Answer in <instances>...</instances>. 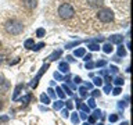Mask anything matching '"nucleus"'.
Listing matches in <instances>:
<instances>
[{
    "mask_svg": "<svg viewBox=\"0 0 133 125\" xmlns=\"http://www.w3.org/2000/svg\"><path fill=\"white\" fill-rule=\"evenodd\" d=\"M4 28H6L7 33H10V35H19L24 31V25L18 20H8L6 25H4Z\"/></svg>",
    "mask_w": 133,
    "mask_h": 125,
    "instance_id": "nucleus-1",
    "label": "nucleus"
},
{
    "mask_svg": "<svg viewBox=\"0 0 133 125\" xmlns=\"http://www.w3.org/2000/svg\"><path fill=\"white\" fill-rule=\"evenodd\" d=\"M58 15H60L62 20H69L75 15V10L69 3H64L58 7Z\"/></svg>",
    "mask_w": 133,
    "mask_h": 125,
    "instance_id": "nucleus-2",
    "label": "nucleus"
},
{
    "mask_svg": "<svg viewBox=\"0 0 133 125\" xmlns=\"http://www.w3.org/2000/svg\"><path fill=\"white\" fill-rule=\"evenodd\" d=\"M97 18L101 22H111L114 20V12L111 8H100L97 12Z\"/></svg>",
    "mask_w": 133,
    "mask_h": 125,
    "instance_id": "nucleus-3",
    "label": "nucleus"
},
{
    "mask_svg": "<svg viewBox=\"0 0 133 125\" xmlns=\"http://www.w3.org/2000/svg\"><path fill=\"white\" fill-rule=\"evenodd\" d=\"M49 67H50V64H49V63H46V64H43V67H42V68H40V71H39V72L36 74V77L33 78V81H32L31 83H29V86L35 89V88L37 86V83H39V79L42 78V75H43V74L46 72V71L49 70Z\"/></svg>",
    "mask_w": 133,
    "mask_h": 125,
    "instance_id": "nucleus-4",
    "label": "nucleus"
},
{
    "mask_svg": "<svg viewBox=\"0 0 133 125\" xmlns=\"http://www.w3.org/2000/svg\"><path fill=\"white\" fill-rule=\"evenodd\" d=\"M58 71L60 72H64V74H69V64L66 61H62L58 64Z\"/></svg>",
    "mask_w": 133,
    "mask_h": 125,
    "instance_id": "nucleus-5",
    "label": "nucleus"
},
{
    "mask_svg": "<svg viewBox=\"0 0 133 125\" xmlns=\"http://www.w3.org/2000/svg\"><path fill=\"white\" fill-rule=\"evenodd\" d=\"M110 40H111V43L122 45V42H123V36H122V35H112V36L110 38Z\"/></svg>",
    "mask_w": 133,
    "mask_h": 125,
    "instance_id": "nucleus-6",
    "label": "nucleus"
},
{
    "mask_svg": "<svg viewBox=\"0 0 133 125\" xmlns=\"http://www.w3.org/2000/svg\"><path fill=\"white\" fill-rule=\"evenodd\" d=\"M22 88H24V85L22 83H18V85L15 86V89H14V93H12V100H18V95L21 93V90H22Z\"/></svg>",
    "mask_w": 133,
    "mask_h": 125,
    "instance_id": "nucleus-7",
    "label": "nucleus"
},
{
    "mask_svg": "<svg viewBox=\"0 0 133 125\" xmlns=\"http://www.w3.org/2000/svg\"><path fill=\"white\" fill-rule=\"evenodd\" d=\"M61 54H62V50L58 49V50H56V52H53L51 54H50V56L47 57V60H49V61H56L57 58L61 56Z\"/></svg>",
    "mask_w": 133,
    "mask_h": 125,
    "instance_id": "nucleus-8",
    "label": "nucleus"
},
{
    "mask_svg": "<svg viewBox=\"0 0 133 125\" xmlns=\"http://www.w3.org/2000/svg\"><path fill=\"white\" fill-rule=\"evenodd\" d=\"M22 4L29 10H32L36 7V0H22Z\"/></svg>",
    "mask_w": 133,
    "mask_h": 125,
    "instance_id": "nucleus-9",
    "label": "nucleus"
},
{
    "mask_svg": "<svg viewBox=\"0 0 133 125\" xmlns=\"http://www.w3.org/2000/svg\"><path fill=\"white\" fill-rule=\"evenodd\" d=\"M76 107H78V108H81V110H82L83 113H89V107H87V104L82 103L81 100H78V103H76Z\"/></svg>",
    "mask_w": 133,
    "mask_h": 125,
    "instance_id": "nucleus-10",
    "label": "nucleus"
},
{
    "mask_svg": "<svg viewBox=\"0 0 133 125\" xmlns=\"http://www.w3.org/2000/svg\"><path fill=\"white\" fill-rule=\"evenodd\" d=\"M112 50H114V47H112V43H105V45L103 46V52L107 53V54L112 53Z\"/></svg>",
    "mask_w": 133,
    "mask_h": 125,
    "instance_id": "nucleus-11",
    "label": "nucleus"
},
{
    "mask_svg": "<svg viewBox=\"0 0 133 125\" xmlns=\"http://www.w3.org/2000/svg\"><path fill=\"white\" fill-rule=\"evenodd\" d=\"M85 54H86V50L83 49V47H81V49H76V50H75L74 56H76V57H83Z\"/></svg>",
    "mask_w": 133,
    "mask_h": 125,
    "instance_id": "nucleus-12",
    "label": "nucleus"
},
{
    "mask_svg": "<svg viewBox=\"0 0 133 125\" xmlns=\"http://www.w3.org/2000/svg\"><path fill=\"white\" fill-rule=\"evenodd\" d=\"M33 45H35V42H33L32 38H31V39H26L24 42V47H26V49H32Z\"/></svg>",
    "mask_w": 133,
    "mask_h": 125,
    "instance_id": "nucleus-13",
    "label": "nucleus"
},
{
    "mask_svg": "<svg viewBox=\"0 0 133 125\" xmlns=\"http://www.w3.org/2000/svg\"><path fill=\"white\" fill-rule=\"evenodd\" d=\"M53 107H54V110H61V108L64 107V102H62V100H57V102L53 104Z\"/></svg>",
    "mask_w": 133,
    "mask_h": 125,
    "instance_id": "nucleus-14",
    "label": "nucleus"
},
{
    "mask_svg": "<svg viewBox=\"0 0 133 125\" xmlns=\"http://www.w3.org/2000/svg\"><path fill=\"white\" fill-rule=\"evenodd\" d=\"M89 3H90L91 7H100V6H103V0H89Z\"/></svg>",
    "mask_w": 133,
    "mask_h": 125,
    "instance_id": "nucleus-15",
    "label": "nucleus"
},
{
    "mask_svg": "<svg viewBox=\"0 0 133 125\" xmlns=\"http://www.w3.org/2000/svg\"><path fill=\"white\" fill-rule=\"evenodd\" d=\"M126 56V50H125V47L122 45H119V47H118V57H125Z\"/></svg>",
    "mask_w": 133,
    "mask_h": 125,
    "instance_id": "nucleus-16",
    "label": "nucleus"
},
{
    "mask_svg": "<svg viewBox=\"0 0 133 125\" xmlns=\"http://www.w3.org/2000/svg\"><path fill=\"white\" fill-rule=\"evenodd\" d=\"M40 102L44 103V104H49V103H50V97H49V96L46 95V93H43V95L40 96Z\"/></svg>",
    "mask_w": 133,
    "mask_h": 125,
    "instance_id": "nucleus-17",
    "label": "nucleus"
},
{
    "mask_svg": "<svg viewBox=\"0 0 133 125\" xmlns=\"http://www.w3.org/2000/svg\"><path fill=\"white\" fill-rule=\"evenodd\" d=\"M44 35H46L44 28H37V31H36V36H37V38H43Z\"/></svg>",
    "mask_w": 133,
    "mask_h": 125,
    "instance_id": "nucleus-18",
    "label": "nucleus"
},
{
    "mask_svg": "<svg viewBox=\"0 0 133 125\" xmlns=\"http://www.w3.org/2000/svg\"><path fill=\"white\" fill-rule=\"evenodd\" d=\"M78 45H81V40H75V42H71V43H66L65 47L66 49H72V47H75V46H78Z\"/></svg>",
    "mask_w": 133,
    "mask_h": 125,
    "instance_id": "nucleus-19",
    "label": "nucleus"
},
{
    "mask_svg": "<svg viewBox=\"0 0 133 125\" xmlns=\"http://www.w3.org/2000/svg\"><path fill=\"white\" fill-rule=\"evenodd\" d=\"M42 47H44V42H40V43H37V45H33L32 50H35V52H39Z\"/></svg>",
    "mask_w": 133,
    "mask_h": 125,
    "instance_id": "nucleus-20",
    "label": "nucleus"
},
{
    "mask_svg": "<svg viewBox=\"0 0 133 125\" xmlns=\"http://www.w3.org/2000/svg\"><path fill=\"white\" fill-rule=\"evenodd\" d=\"M89 50L91 52H96V50H100V46L97 43H89Z\"/></svg>",
    "mask_w": 133,
    "mask_h": 125,
    "instance_id": "nucleus-21",
    "label": "nucleus"
},
{
    "mask_svg": "<svg viewBox=\"0 0 133 125\" xmlns=\"http://www.w3.org/2000/svg\"><path fill=\"white\" fill-rule=\"evenodd\" d=\"M56 92H57V95L60 96V99H64L65 97V93H64V90L61 89V86H58L57 89H56Z\"/></svg>",
    "mask_w": 133,
    "mask_h": 125,
    "instance_id": "nucleus-22",
    "label": "nucleus"
},
{
    "mask_svg": "<svg viewBox=\"0 0 133 125\" xmlns=\"http://www.w3.org/2000/svg\"><path fill=\"white\" fill-rule=\"evenodd\" d=\"M79 95H81V97H85V96L87 95V89H86L85 86L79 88Z\"/></svg>",
    "mask_w": 133,
    "mask_h": 125,
    "instance_id": "nucleus-23",
    "label": "nucleus"
},
{
    "mask_svg": "<svg viewBox=\"0 0 133 125\" xmlns=\"http://www.w3.org/2000/svg\"><path fill=\"white\" fill-rule=\"evenodd\" d=\"M31 99H32V95L28 93L26 96H25V97L21 99V103H29V102H31Z\"/></svg>",
    "mask_w": 133,
    "mask_h": 125,
    "instance_id": "nucleus-24",
    "label": "nucleus"
},
{
    "mask_svg": "<svg viewBox=\"0 0 133 125\" xmlns=\"http://www.w3.org/2000/svg\"><path fill=\"white\" fill-rule=\"evenodd\" d=\"M93 82H94V85H97V86H101L103 85V78H100V77H96L93 79Z\"/></svg>",
    "mask_w": 133,
    "mask_h": 125,
    "instance_id": "nucleus-25",
    "label": "nucleus"
},
{
    "mask_svg": "<svg viewBox=\"0 0 133 125\" xmlns=\"http://www.w3.org/2000/svg\"><path fill=\"white\" fill-rule=\"evenodd\" d=\"M71 121H72L74 124H78L79 121H81V118H79L78 114H72V115H71Z\"/></svg>",
    "mask_w": 133,
    "mask_h": 125,
    "instance_id": "nucleus-26",
    "label": "nucleus"
},
{
    "mask_svg": "<svg viewBox=\"0 0 133 125\" xmlns=\"http://www.w3.org/2000/svg\"><path fill=\"white\" fill-rule=\"evenodd\" d=\"M87 107H89V108H96V102H94L93 97L89 99V102H87Z\"/></svg>",
    "mask_w": 133,
    "mask_h": 125,
    "instance_id": "nucleus-27",
    "label": "nucleus"
},
{
    "mask_svg": "<svg viewBox=\"0 0 133 125\" xmlns=\"http://www.w3.org/2000/svg\"><path fill=\"white\" fill-rule=\"evenodd\" d=\"M118 118H119V117L116 115V114H111L110 117H108V120H110V122H116V121H118Z\"/></svg>",
    "mask_w": 133,
    "mask_h": 125,
    "instance_id": "nucleus-28",
    "label": "nucleus"
},
{
    "mask_svg": "<svg viewBox=\"0 0 133 125\" xmlns=\"http://www.w3.org/2000/svg\"><path fill=\"white\" fill-rule=\"evenodd\" d=\"M105 64H107V61H105V60H98L97 63H94V65H96V67H104Z\"/></svg>",
    "mask_w": 133,
    "mask_h": 125,
    "instance_id": "nucleus-29",
    "label": "nucleus"
},
{
    "mask_svg": "<svg viewBox=\"0 0 133 125\" xmlns=\"http://www.w3.org/2000/svg\"><path fill=\"white\" fill-rule=\"evenodd\" d=\"M114 83L116 86H121V85H123V78H116L115 81H114Z\"/></svg>",
    "mask_w": 133,
    "mask_h": 125,
    "instance_id": "nucleus-30",
    "label": "nucleus"
},
{
    "mask_svg": "<svg viewBox=\"0 0 133 125\" xmlns=\"http://www.w3.org/2000/svg\"><path fill=\"white\" fill-rule=\"evenodd\" d=\"M46 95H47L49 97H54V96H56V92H54L51 88H49V89H47V93H46Z\"/></svg>",
    "mask_w": 133,
    "mask_h": 125,
    "instance_id": "nucleus-31",
    "label": "nucleus"
},
{
    "mask_svg": "<svg viewBox=\"0 0 133 125\" xmlns=\"http://www.w3.org/2000/svg\"><path fill=\"white\" fill-rule=\"evenodd\" d=\"M94 63H91V61H87L86 63V70H91V68H94Z\"/></svg>",
    "mask_w": 133,
    "mask_h": 125,
    "instance_id": "nucleus-32",
    "label": "nucleus"
},
{
    "mask_svg": "<svg viewBox=\"0 0 133 125\" xmlns=\"http://www.w3.org/2000/svg\"><path fill=\"white\" fill-rule=\"evenodd\" d=\"M116 72H118V67L111 65V67H110V74H116Z\"/></svg>",
    "mask_w": 133,
    "mask_h": 125,
    "instance_id": "nucleus-33",
    "label": "nucleus"
},
{
    "mask_svg": "<svg viewBox=\"0 0 133 125\" xmlns=\"http://www.w3.org/2000/svg\"><path fill=\"white\" fill-rule=\"evenodd\" d=\"M64 104L66 106V110H71V108L74 107V104H72V102H71V100H68V102H66V103H64Z\"/></svg>",
    "mask_w": 133,
    "mask_h": 125,
    "instance_id": "nucleus-34",
    "label": "nucleus"
},
{
    "mask_svg": "<svg viewBox=\"0 0 133 125\" xmlns=\"http://www.w3.org/2000/svg\"><path fill=\"white\" fill-rule=\"evenodd\" d=\"M61 89H62V90H65V92H66V93H68V95H72V92H71V89H69V88H68V86H66V85H64V86H62V88H61Z\"/></svg>",
    "mask_w": 133,
    "mask_h": 125,
    "instance_id": "nucleus-35",
    "label": "nucleus"
},
{
    "mask_svg": "<svg viewBox=\"0 0 133 125\" xmlns=\"http://www.w3.org/2000/svg\"><path fill=\"white\" fill-rule=\"evenodd\" d=\"M93 115L96 117V118H98V117L101 115V111H100V110H97V108H94V113H93Z\"/></svg>",
    "mask_w": 133,
    "mask_h": 125,
    "instance_id": "nucleus-36",
    "label": "nucleus"
},
{
    "mask_svg": "<svg viewBox=\"0 0 133 125\" xmlns=\"http://www.w3.org/2000/svg\"><path fill=\"white\" fill-rule=\"evenodd\" d=\"M121 92H122V90H121V88H119V86H116L115 89H114V92H112V93H114L115 96H118V95L121 93Z\"/></svg>",
    "mask_w": 133,
    "mask_h": 125,
    "instance_id": "nucleus-37",
    "label": "nucleus"
},
{
    "mask_svg": "<svg viewBox=\"0 0 133 125\" xmlns=\"http://www.w3.org/2000/svg\"><path fill=\"white\" fill-rule=\"evenodd\" d=\"M90 58H91V54H90V53L83 56V60H85V61H90Z\"/></svg>",
    "mask_w": 133,
    "mask_h": 125,
    "instance_id": "nucleus-38",
    "label": "nucleus"
},
{
    "mask_svg": "<svg viewBox=\"0 0 133 125\" xmlns=\"http://www.w3.org/2000/svg\"><path fill=\"white\" fill-rule=\"evenodd\" d=\"M96 121H97V118H96L94 115H91V117H89V122H90V124H94Z\"/></svg>",
    "mask_w": 133,
    "mask_h": 125,
    "instance_id": "nucleus-39",
    "label": "nucleus"
},
{
    "mask_svg": "<svg viewBox=\"0 0 133 125\" xmlns=\"http://www.w3.org/2000/svg\"><path fill=\"white\" fill-rule=\"evenodd\" d=\"M61 114H62V117H65V118H66V117H69V111L68 110H62Z\"/></svg>",
    "mask_w": 133,
    "mask_h": 125,
    "instance_id": "nucleus-40",
    "label": "nucleus"
},
{
    "mask_svg": "<svg viewBox=\"0 0 133 125\" xmlns=\"http://www.w3.org/2000/svg\"><path fill=\"white\" fill-rule=\"evenodd\" d=\"M79 118H82V120H86L87 118V114H86V113H81V115H79Z\"/></svg>",
    "mask_w": 133,
    "mask_h": 125,
    "instance_id": "nucleus-41",
    "label": "nucleus"
},
{
    "mask_svg": "<svg viewBox=\"0 0 133 125\" xmlns=\"http://www.w3.org/2000/svg\"><path fill=\"white\" fill-rule=\"evenodd\" d=\"M54 78H56V79H62V77H61L60 72H54Z\"/></svg>",
    "mask_w": 133,
    "mask_h": 125,
    "instance_id": "nucleus-42",
    "label": "nucleus"
},
{
    "mask_svg": "<svg viewBox=\"0 0 133 125\" xmlns=\"http://www.w3.org/2000/svg\"><path fill=\"white\" fill-rule=\"evenodd\" d=\"M105 82H107V83H111V82H112V78L110 77V75H105Z\"/></svg>",
    "mask_w": 133,
    "mask_h": 125,
    "instance_id": "nucleus-43",
    "label": "nucleus"
},
{
    "mask_svg": "<svg viewBox=\"0 0 133 125\" xmlns=\"http://www.w3.org/2000/svg\"><path fill=\"white\" fill-rule=\"evenodd\" d=\"M104 92H107V93H110V92H111V86H110V85L104 86Z\"/></svg>",
    "mask_w": 133,
    "mask_h": 125,
    "instance_id": "nucleus-44",
    "label": "nucleus"
},
{
    "mask_svg": "<svg viewBox=\"0 0 133 125\" xmlns=\"http://www.w3.org/2000/svg\"><path fill=\"white\" fill-rule=\"evenodd\" d=\"M74 81L76 82V83H81V82H82V78H81V77H75V78H74Z\"/></svg>",
    "mask_w": 133,
    "mask_h": 125,
    "instance_id": "nucleus-45",
    "label": "nucleus"
},
{
    "mask_svg": "<svg viewBox=\"0 0 133 125\" xmlns=\"http://www.w3.org/2000/svg\"><path fill=\"white\" fill-rule=\"evenodd\" d=\"M96 97V96H100V90H93V93H91Z\"/></svg>",
    "mask_w": 133,
    "mask_h": 125,
    "instance_id": "nucleus-46",
    "label": "nucleus"
},
{
    "mask_svg": "<svg viewBox=\"0 0 133 125\" xmlns=\"http://www.w3.org/2000/svg\"><path fill=\"white\" fill-rule=\"evenodd\" d=\"M118 106H119L121 108H123V107H125V103H123V102H119V104H118Z\"/></svg>",
    "mask_w": 133,
    "mask_h": 125,
    "instance_id": "nucleus-47",
    "label": "nucleus"
},
{
    "mask_svg": "<svg viewBox=\"0 0 133 125\" xmlns=\"http://www.w3.org/2000/svg\"><path fill=\"white\" fill-rule=\"evenodd\" d=\"M66 58H68V61H74V57H72V56H68Z\"/></svg>",
    "mask_w": 133,
    "mask_h": 125,
    "instance_id": "nucleus-48",
    "label": "nucleus"
},
{
    "mask_svg": "<svg viewBox=\"0 0 133 125\" xmlns=\"http://www.w3.org/2000/svg\"><path fill=\"white\" fill-rule=\"evenodd\" d=\"M2 108H3V102L0 100V110H2Z\"/></svg>",
    "mask_w": 133,
    "mask_h": 125,
    "instance_id": "nucleus-49",
    "label": "nucleus"
},
{
    "mask_svg": "<svg viewBox=\"0 0 133 125\" xmlns=\"http://www.w3.org/2000/svg\"><path fill=\"white\" fill-rule=\"evenodd\" d=\"M82 125H89V122H85V124H82Z\"/></svg>",
    "mask_w": 133,
    "mask_h": 125,
    "instance_id": "nucleus-50",
    "label": "nucleus"
},
{
    "mask_svg": "<svg viewBox=\"0 0 133 125\" xmlns=\"http://www.w3.org/2000/svg\"><path fill=\"white\" fill-rule=\"evenodd\" d=\"M122 125H129V124H128V122H123V124H122Z\"/></svg>",
    "mask_w": 133,
    "mask_h": 125,
    "instance_id": "nucleus-51",
    "label": "nucleus"
},
{
    "mask_svg": "<svg viewBox=\"0 0 133 125\" xmlns=\"http://www.w3.org/2000/svg\"><path fill=\"white\" fill-rule=\"evenodd\" d=\"M97 125H103V124H97Z\"/></svg>",
    "mask_w": 133,
    "mask_h": 125,
    "instance_id": "nucleus-52",
    "label": "nucleus"
},
{
    "mask_svg": "<svg viewBox=\"0 0 133 125\" xmlns=\"http://www.w3.org/2000/svg\"><path fill=\"white\" fill-rule=\"evenodd\" d=\"M0 46H2V42H0Z\"/></svg>",
    "mask_w": 133,
    "mask_h": 125,
    "instance_id": "nucleus-53",
    "label": "nucleus"
}]
</instances>
